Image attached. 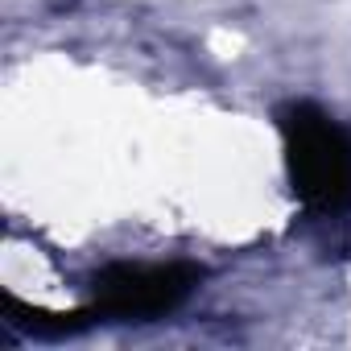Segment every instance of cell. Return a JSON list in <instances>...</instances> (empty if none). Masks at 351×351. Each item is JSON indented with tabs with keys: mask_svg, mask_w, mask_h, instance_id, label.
<instances>
[{
	"mask_svg": "<svg viewBox=\"0 0 351 351\" xmlns=\"http://www.w3.org/2000/svg\"><path fill=\"white\" fill-rule=\"evenodd\" d=\"M289 186L314 215L351 211V132L322 108L293 99L277 112Z\"/></svg>",
	"mask_w": 351,
	"mask_h": 351,
	"instance_id": "obj_1",
	"label": "cell"
},
{
	"mask_svg": "<svg viewBox=\"0 0 351 351\" xmlns=\"http://www.w3.org/2000/svg\"><path fill=\"white\" fill-rule=\"evenodd\" d=\"M199 281L195 265H108L91 277V310L99 322H149L178 310Z\"/></svg>",
	"mask_w": 351,
	"mask_h": 351,
	"instance_id": "obj_2",
	"label": "cell"
},
{
	"mask_svg": "<svg viewBox=\"0 0 351 351\" xmlns=\"http://www.w3.org/2000/svg\"><path fill=\"white\" fill-rule=\"evenodd\" d=\"M13 314L17 318H5L9 326L34 335V339H71V335H83L91 322H99L95 310H79V314H46V310H29V306H17L13 302Z\"/></svg>",
	"mask_w": 351,
	"mask_h": 351,
	"instance_id": "obj_3",
	"label": "cell"
}]
</instances>
